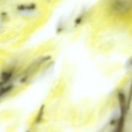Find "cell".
<instances>
[{"label": "cell", "instance_id": "obj_1", "mask_svg": "<svg viewBox=\"0 0 132 132\" xmlns=\"http://www.w3.org/2000/svg\"><path fill=\"white\" fill-rule=\"evenodd\" d=\"M131 0H112L111 8L115 12H123L131 8Z\"/></svg>", "mask_w": 132, "mask_h": 132}, {"label": "cell", "instance_id": "obj_2", "mask_svg": "<svg viewBox=\"0 0 132 132\" xmlns=\"http://www.w3.org/2000/svg\"><path fill=\"white\" fill-rule=\"evenodd\" d=\"M12 75V72L7 71H5L3 72L1 74V79H2V82H3L4 83L8 81L11 77Z\"/></svg>", "mask_w": 132, "mask_h": 132}, {"label": "cell", "instance_id": "obj_3", "mask_svg": "<svg viewBox=\"0 0 132 132\" xmlns=\"http://www.w3.org/2000/svg\"><path fill=\"white\" fill-rule=\"evenodd\" d=\"M44 105H43L42 106H41L40 110L39 111L38 114V116L36 118V122L37 123H38L39 122H41V121L42 120L43 116V113H44Z\"/></svg>", "mask_w": 132, "mask_h": 132}, {"label": "cell", "instance_id": "obj_4", "mask_svg": "<svg viewBox=\"0 0 132 132\" xmlns=\"http://www.w3.org/2000/svg\"><path fill=\"white\" fill-rule=\"evenodd\" d=\"M12 88V86L11 85H9L5 87L2 88L1 89V96H2L3 95L8 92L9 91L11 90Z\"/></svg>", "mask_w": 132, "mask_h": 132}]
</instances>
